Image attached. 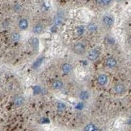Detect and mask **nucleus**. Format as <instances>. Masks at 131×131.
Segmentation results:
<instances>
[{
  "label": "nucleus",
  "mask_w": 131,
  "mask_h": 131,
  "mask_svg": "<svg viewBox=\"0 0 131 131\" xmlns=\"http://www.w3.org/2000/svg\"><path fill=\"white\" fill-rule=\"evenodd\" d=\"M102 21L104 24L106 25V26H111L113 24V20L111 16H104Z\"/></svg>",
  "instance_id": "obj_5"
},
{
  "label": "nucleus",
  "mask_w": 131,
  "mask_h": 131,
  "mask_svg": "<svg viewBox=\"0 0 131 131\" xmlns=\"http://www.w3.org/2000/svg\"><path fill=\"white\" fill-rule=\"evenodd\" d=\"M33 45H34V47L35 48L38 47V45H39V41H38V39L37 38H35L33 40Z\"/></svg>",
  "instance_id": "obj_20"
},
{
  "label": "nucleus",
  "mask_w": 131,
  "mask_h": 131,
  "mask_svg": "<svg viewBox=\"0 0 131 131\" xmlns=\"http://www.w3.org/2000/svg\"><path fill=\"white\" fill-rule=\"evenodd\" d=\"M18 26H19V28L22 30H25L26 29L28 26V20L26 19H21L19 21V23H18Z\"/></svg>",
  "instance_id": "obj_8"
},
{
  "label": "nucleus",
  "mask_w": 131,
  "mask_h": 131,
  "mask_svg": "<svg viewBox=\"0 0 131 131\" xmlns=\"http://www.w3.org/2000/svg\"><path fill=\"white\" fill-rule=\"evenodd\" d=\"M114 90H115V92L117 94H121L125 92V87L124 85L122 83H117L114 87Z\"/></svg>",
  "instance_id": "obj_3"
},
{
  "label": "nucleus",
  "mask_w": 131,
  "mask_h": 131,
  "mask_svg": "<svg viewBox=\"0 0 131 131\" xmlns=\"http://www.w3.org/2000/svg\"><path fill=\"white\" fill-rule=\"evenodd\" d=\"M23 98L20 97V96H18V97L16 98L15 100H14V104H15L16 106H21V105L23 104Z\"/></svg>",
  "instance_id": "obj_14"
},
{
  "label": "nucleus",
  "mask_w": 131,
  "mask_h": 131,
  "mask_svg": "<svg viewBox=\"0 0 131 131\" xmlns=\"http://www.w3.org/2000/svg\"><path fill=\"white\" fill-rule=\"evenodd\" d=\"M118 1H120V0H118Z\"/></svg>",
  "instance_id": "obj_23"
},
{
  "label": "nucleus",
  "mask_w": 131,
  "mask_h": 131,
  "mask_svg": "<svg viewBox=\"0 0 131 131\" xmlns=\"http://www.w3.org/2000/svg\"><path fill=\"white\" fill-rule=\"evenodd\" d=\"M106 65L110 68H113L117 66V60L113 58H108L106 60Z\"/></svg>",
  "instance_id": "obj_4"
},
{
  "label": "nucleus",
  "mask_w": 131,
  "mask_h": 131,
  "mask_svg": "<svg viewBox=\"0 0 131 131\" xmlns=\"http://www.w3.org/2000/svg\"><path fill=\"white\" fill-rule=\"evenodd\" d=\"M88 28L90 32H94L97 30V26L94 23H90L88 26Z\"/></svg>",
  "instance_id": "obj_15"
},
{
  "label": "nucleus",
  "mask_w": 131,
  "mask_h": 131,
  "mask_svg": "<svg viewBox=\"0 0 131 131\" xmlns=\"http://www.w3.org/2000/svg\"><path fill=\"white\" fill-rule=\"evenodd\" d=\"M84 30H85V29H84V28L82 26H79L77 28V34H79V35H81V34H83Z\"/></svg>",
  "instance_id": "obj_19"
},
{
  "label": "nucleus",
  "mask_w": 131,
  "mask_h": 131,
  "mask_svg": "<svg viewBox=\"0 0 131 131\" xmlns=\"http://www.w3.org/2000/svg\"><path fill=\"white\" fill-rule=\"evenodd\" d=\"M62 69L64 73H69L72 70V66L70 64H67V63L64 64L62 66Z\"/></svg>",
  "instance_id": "obj_7"
},
{
  "label": "nucleus",
  "mask_w": 131,
  "mask_h": 131,
  "mask_svg": "<svg viewBox=\"0 0 131 131\" xmlns=\"http://www.w3.org/2000/svg\"><path fill=\"white\" fill-rule=\"evenodd\" d=\"M11 39H12V41H18V39H20V35L18 33H14L13 34H12L11 36Z\"/></svg>",
  "instance_id": "obj_17"
},
{
  "label": "nucleus",
  "mask_w": 131,
  "mask_h": 131,
  "mask_svg": "<svg viewBox=\"0 0 131 131\" xmlns=\"http://www.w3.org/2000/svg\"><path fill=\"white\" fill-rule=\"evenodd\" d=\"M80 99L83 100H87L89 99V93L86 90L82 91L79 94Z\"/></svg>",
  "instance_id": "obj_13"
},
{
  "label": "nucleus",
  "mask_w": 131,
  "mask_h": 131,
  "mask_svg": "<svg viewBox=\"0 0 131 131\" xmlns=\"http://www.w3.org/2000/svg\"><path fill=\"white\" fill-rule=\"evenodd\" d=\"M43 60H44V57H41V58H39V59H37L36 62H34V64H33V68H34V69H37V68H38V67L41 65Z\"/></svg>",
  "instance_id": "obj_12"
},
{
  "label": "nucleus",
  "mask_w": 131,
  "mask_h": 131,
  "mask_svg": "<svg viewBox=\"0 0 131 131\" xmlns=\"http://www.w3.org/2000/svg\"><path fill=\"white\" fill-rule=\"evenodd\" d=\"M63 22H64V18L62 16V15H58V16L55 17V24L56 26H60V25L63 23Z\"/></svg>",
  "instance_id": "obj_10"
},
{
  "label": "nucleus",
  "mask_w": 131,
  "mask_h": 131,
  "mask_svg": "<svg viewBox=\"0 0 131 131\" xmlns=\"http://www.w3.org/2000/svg\"><path fill=\"white\" fill-rule=\"evenodd\" d=\"M57 108H58V110L61 112V111H63V110H65L66 106L64 103H59L58 106H57Z\"/></svg>",
  "instance_id": "obj_18"
},
{
  "label": "nucleus",
  "mask_w": 131,
  "mask_h": 131,
  "mask_svg": "<svg viewBox=\"0 0 131 131\" xmlns=\"http://www.w3.org/2000/svg\"><path fill=\"white\" fill-rule=\"evenodd\" d=\"M73 51L77 55H82L85 52V47L81 43H77L73 47Z\"/></svg>",
  "instance_id": "obj_1"
},
{
  "label": "nucleus",
  "mask_w": 131,
  "mask_h": 131,
  "mask_svg": "<svg viewBox=\"0 0 131 131\" xmlns=\"http://www.w3.org/2000/svg\"><path fill=\"white\" fill-rule=\"evenodd\" d=\"M43 30V25L37 24L34 26V29H33V32H34V34H39L42 32Z\"/></svg>",
  "instance_id": "obj_11"
},
{
  "label": "nucleus",
  "mask_w": 131,
  "mask_h": 131,
  "mask_svg": "<svg viewBox=\"0 0 131 131\" xmlns=\"http://www.w3.org/2000/svg\"><path fill=\"white\" fill-rule=\"evenodd\" d=\"M111 1H112V0H101L102 3L103 5H108V4L111 2Z\"/></svg>",
  "instance_id": "obj_21"
},
{
  "label": "nucleus",
  "mask_w": 131,
  "mask_h": 131,
  "mask_svg": "<svg viewBox=\"0 0 131 131\" xmlns=\"http://www.w3.org/2000/svg\"><path fill=\"white\" fill-rule=\"evenodd\" d=\"M96 129V127L93 124H89L86 126V127L85 128V130L87 131H92Z\"/></svg>",
  "instance_id": "obj_16"
},
{
  "label": "nucleus",
  "mask_w": 131,
  "mask_h": 131,
  "mask_svg": "<svg viewBox=\"0 0 131 131\" xmlns=\"http://www.w3.org/2000/svg\"><path fill=\"white\" fill-rule=\"evenodd\" d=\"M98 83L100 85H104L108 82V77L106 75H100L97 79Z\"/></svg>",
  "instance_id": "obj_6"
},
{
  "label": "nucleus",
  "mask_w": 131,
  "mask_h": 131,
  "mask_svg": "<svg viewBox=\"0 0 131 131\" xmlns=\"http://www.w3.org/2000/svg\"><path fill=\"white\" fill-rule=\"evenodd\" d=\"M40 91H41V89H40V87H37V86L34 87V93H35V94H36V92L37 93H37H39Z\"/></svg>",
  "instance_id": "obj_22"
},
{
  "label": "nucleus",
  "mask_w": 131,
  "mask_h": 131,
  "mask_svg": "<svg viewBox=\"0 0 131 131\" xmlns=\"http://www.w3.org/2000/svg\"><path fill=\"white\" fill-rule=\"evenodd\" d=\"M52 87L55 89H60L63 87V83L60 80H56L52 84Z\"/></svg>",
  "instance_id": "obj_9"
},
{
  "label": "nucleus",
  "mask_w": 131,
  "mask_h": 131,
  "mask_svg": "<svg viewBox=\"0 0 131 131\" xmlns=\"http://www.w3.org/2000/svg\"><path fill=\"white\" fill-rule=\"evenodd\" d=\"M100 56V52L99 51H98L97 49H92L89 52L87 57L90 60L94 61L98 59V58Z\"/></svg>",
  "instance_id": "obj_2"
}]
</instances>
